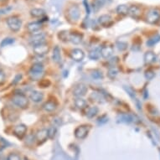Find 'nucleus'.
<instances>
[{
  "instance_id": "f257e3e1",
  "label": "nucleus",
  "mask_w": 160,
  "mask_h": 160,
  "mask_svg": "<svg viewBox=\"0 0 160 160\" xmlns=\"http://www.w3.org/2000/svg\"><path fill=\"white\" fill-rule=\"evenodd\" d=\"M44 74V66L42 64L35 63L31 66L29 75L33 81H38Z\"/></svg>"
},
{
  "instance_id": "f03ea898",
  "label": "nucleus",
  "mask_w": 160,
  "mask_h": 160,
  "mask_svg": "<svg viewBox=\"0 0 160 160\" xmlns=\"http://www.w3.org/2000/svg\"><path fill=\"white\" fill-rule=\"evenodd\" d=\"M12 102L14 105H16L18 108L24 109L26 108L29 105V100L24 94L22 93H16L13 95V98H12Z\"/></svg>"
},
{
  "instance_id": "7ed1b4c3",
  "label": "nucleus",
  "mask_w": 160,
  "mask_h": 160,
  "mask_svg": "<svg viewBox=\"0 0 160 160\" xmlns=\"http://www.w3.org/2000/svg\"><path fill=\"white\" fill-rule=\"evenodd\" d=\"M8 28L13 32L18 31L22 26V20L17 16H11L7 19Z\"/></svg>"
},
{
  "instance_id": "20e7f679",
  "label": "nucleus",
  "mask_w": 160,
  "mask_h": 160,
  "mask_svg": "<svg viewBox=\"0 0 160 160\" xmlns=\"http://www.w3.org/2000/svg\"><path fill=\"white\" fill-rule=\"evenodd\" d=\"M160 19V10L158 8H151L147 13L146 20L148 23L154 24L159 21Z\"/></svg>"
},
{
  "instance_id": "39448f33",
  "label": "nucleus",
  "mask_w": 160,
  "mask_h": 160,
  "mask_svg": "<svg viewBox=\"0 0 160 160\" xmlns=\"http://www.w3.org/2000/svg\"><path fill=\"white\" fill-rule=\"evenodd\" d=\"M29 43L31 44L33 47L44 44V43H45V34L44 33L34 34L29 38Z\"/></svg>"
},
{
  "instance_id": "423d86ee",
  "label": "nucleus",
  "mask_w": 160,
  "mask_h": 160,
  "mask_svg": "<svg viewBox=\"0 0 160 160\" xmlns=\"http://www.w3.org/2000/svg\"><path fill=\"white\" fill-rule=\"evenodd\" d=\"M80 16H81V11L77 6H71L68 9V17L71 21H78Z\"/></svg>"
},
{
  "instance_id": "0eeeda50",
  "label": "nucleus",
  "mask_w": 160,
  "mask_h": 160,
  "mask_svg": "<svg viewBox=\"0 0 160 160\" xmlns=\"http://www.w3.org/2000/svg\"><path fill=\"white\" fill-rule=\"evenodd\" d=\"M87 92V87L85 84L80 83L76 85L73 89V95L76 97H82L86 95Z\"/></svg>"
},
{
  "instance_id": "6e6552de",
  "label": "nucleus",
  "mask_w": 160,
  "mask_h": 160,
  "mask_svg": "<svg viewBox=\"0 0 160 160\" xmlns=\"http://www.w3.org/2000/svg\"><path fill=\"white\" fill-rule=\"evenodd\" d=\"M89 132V128L87 126H80L75 130V136L79 139H83L87 136Z\"/></svg>"
},
{
  "instance_id": "1a4fd4ad",
  "label": "nucleus",
  "mask_w": 160,
  "mask_h": 160,
  "mask_svg": "<svg viewBox=\"0 0 160 160\" xmlns=\"http://www.w3.org/2000/svg\"><path fill=\"white\" fill-rule=\"evenodd\" d=\"M27 132V127L24 124H19L13 128V134L15 135L18 138L22 139L25 136Z\"/></svg>"
},
{
  "instance_id": "9d476101",
  "label": "nucleus",
  "mask_w": 160,
  "mask_h": 160,
  "mask_svg": "<svg viewBox=\"0 0 160 160\" xmlns=\"http://www.w3.org/2000/svg\"><path fill=\"white\" fill-rule=\"evenodd\" d=\"M71 57L75 61L80 62V61H82L84 59L85 53L81 49H74V50H71Z\"/></svg>"
},
{
  "instance_id": "9b49d317",
  "label": "nucleus",
  "mask_w": 160,
  "mask_h": 160,
  "mask_svg": "<svg viewBox=\"0 0 160 160\" xmlns=\"http://www.w3.org/2000/svg\"><path fill=\"white\" fill-rule=\"evenodd\" d=\"M98 23L103 27H109L113 24L112 18L108 14H103L98 18Z\"/></svg>"
},
{
  "instance_id": "f8f14e48",
  "label": "nucleus",
  "mask_w": 160,
  "mask_h": 160,
  "mask_svg": "<svg viewBox=\"0 0 160 160\" xmlns=\"http://www.w3.org/2000/svg\"><path fill=\"white\" fill-rule=\"evenodd\" d=\"M49 138L48 137V130L45 128L40 129L36 132V135H35V138L38 141L39 143H43L45 142L47 138Z\"/></svg>"
},
{
  "instance_id": "ddd939ff",
  "label": "nucleus",
  "mask_w": 160,
  "mask_h": 160,
  "mask_svg": "<svg viewBox=\"0 0 160 160\" xmlns=\"http://www.w3.org/2000/svg\"><path fill=\"white\" fill-rule=\"evenodd\" d=\"M34 51L37 55L41 56V55H45L49 51V46L45 43H44V44H41V45L34 46Z\"/></svg>"
},
{
  "instance_id": "4468645a",
  "label": "nucleus",
  "mask_w": 160,
  "mask_h": 160,
  "mask_svg": "<svg viewBox=\"0 0 160 160\" xmlns=\"http://www.w3.org/2000/svg\"><path fill=\"white\" fill-rule=\"evenodd\" d=\"M42 28V23L39 21H34L29 23L28 25H27V29L29 33L31 34H34L39 30V29Z\"/></svg>"
},
{
  "instance_id": "2eb2a0df",
  "label": "nucleus",
  "mask_w": 160,
  "mask_h": 160,
  "mask_svg": "<svg viewBox=\"0 0 160 160\" xmlns=\"http://www.w3.org/2000/svg\"><path fill=\"white\" fill-rule=\"evenodd\" d=\"M118 122L122 123H130L132 122H133V117L128 113L120 114L118 117Z\"/></svg>"
},
{
  "instance_id": "dca6fc26",
  "label": "nucleus",
  "mask_w": 160,
  "mask_h": 160,
  "mask_svg": "<svg viewBox=\"0 0 160 160\" xmlns=\"http://www.w3.org/2000/svg\"><path fill=\"white\" fill-rule=\"evenodd\" d=\"M100 52H101V55L103 58H109L112 55L113 48L111 45H106L100 50Z\"/></svg>"
},
{
  "instance_id": "f3484780",
  "label": "nucleus",
  "mask_w": 160,
  "mask_h": 160,
  "mask_svg": "<svg viewBox=\"0 0 160 160\" xmlns=\"http://www.w3.org/2000/svg\"><path fill=\"white\" fill-rule=\"evenodd\" d=\"M29 98L34 102H40L44 98V94L42 92H38V91H34L31 92V94L29 96Z\"/></svg>"
},
{
  "instance_id": "a211bd4d",
  "label": "nucleus",
  "mask_w": 160,
  "mask_h": 160,
  "mask_svg": "<svg viewBox=\"0 0 160 160\" xmlns=\"http://www.w3.org/2000/svg\"><path fill=\"white\" fill-rule=\"evenodd\" d=\"M69 41L75 45H78L82 41V35L79 33H72L69 34Z\"/></svg>"
},
{
  "instance_id": "6ab92c4d",
  "label": "nucleus",
  "mask_w": 160,
  "mask_h": 160,
  "mask_svg": "<svg viewBox=\"0 0 160 160\" xmlns=\"http://www.w3.org/2000/svg\"><path fill=\"white\" fill-rule=\"evenodd\" d=\"M128 15L133 18H138L141 15V9L138 6H132L129 8Z\"/></svg>"
},
{
  "instance_id": "aec40b11",
  "label": "nucleus",
  "mask_w": 160,
  "mask_h": 160,
  "mask_svg": "<svg viewBox=\"0 0 160 160\" xmlns=\"http://www.w3.org/2000/svg\"><path fill=\"white\" fill-rule=\"evenodd\" d=\"M43 108L44 110L48 112H52L54 111L57 108V104L55 102H53V101H49L47 102H45L43 106Z\"/></svg>"
},
{
  "instance_id": "412c9836",
  "label": "nucleus",
  "mask_w": 160,
  "mask_h": 160,
  "mask_svg": "<svg viewBox=\"0 0 160 160\" xmlns=\"http://www.w3.org/2000/svg\"><path fill=\"white\" fill-rule=\"evenodd\" d=\"M52 60L55 63H59L61 60V50L58 46H55L53 50L52 53Z\"/></svg>"
},
{
  "instance_id": "4be33fe9",
  "label": "nucleus",
  "mask_w": 160,
  "mask_h": 160,
  "mask_svg": "<svg viewBox=\"0 0 160 160\" xmlns=\"http://www.w3.org/2000/svg\"><path fill=\"white\" fill-rule=\"evenodd\" d=\"M156 59H157V56L152 51H148L144 55V61L148 64H151L152 62H154V61H156Z\"/></svg>"
},
{
  "instance_id": "5701e85b",
  "label": "nucleus",
  "mask_w": 160,
  "mask_h": 160,
  "mask_svg": "<svg viewBox=\"0 0 160 160\" xmlns=\"http://www.w3.org/2000/svg\"><path fill=\"white\" fill-rule=\"evenodd\" d=\"M116 11L120 15H127V14H128L129 7L128 5H126V4H121V5L118 6Z\"/></svg>"
},
{
  "instance_id": "b1692460",
  "label": "nucleus",
  "mask_w": 160,
  "mask_h": 160,
  "mask_svg": "<svg viewBox=\"0 0 160 160\" xmlns=\"http://www.w3.org/2000/svg\"><path fill=\"white\" fill-rule=\"evenodd\" d=\"M30 14L34 18H41L45 14V11L42 8H33L30 11Z\"/></svg>"
},
{
  "instance_id": "393cba45",
  "label": "nucleus",
  "mask_w": 160,
  "mask_h": 160,
  "mask_svg": "<svg viewBox=\"0 0 160 160\" xmlns=\"http://www.w3.org/2000/svg\"><path fill=\"white\" fill-rule=\"evenodd\" d=\"M75 105L79 109H83L87 106V102L86 100H84L82 97H77L75 101Z\"/></svg>"
},
{
  "instance_id": "a878e982",
  "label": "nucleus",
  "mask_w": 160,
  "mask_h": 160,
  "mask_svg": "<svg viewBox=\"0 0 160 160\" xmlns=\"http://www.w3.org/2000/svg\"><path fill=\"white\" fill-rule=\"evenodd\" d=\"M98 112H99L98 108H97V107H91V108H88L87 111V118H94V117H96V116L97 115Z\"/></svg>"
},
{
  "instance_id": "bb28decb",
  "label": "nucleus",
  "mask_w": 160,
  "mask_h": 160,
  "mask_svg": "<svg viewBox=\"0 0 160 160\" xmlns=\"http://www.w3.org/2000/svg\"><path fill=\"white\" fill-rule=\"evenodd\" d=\"M160 41V34H156L154 36L151 37L149 39H148L147 45L148 46H153Z\"/></svg>"
},
{
  "instance_id": "cd10ccee",
  "label": "nucleus",
  "mask_w": 160,
  "mask_h": 160,
  "mask_svg": "<svg viewBox=\"0 0 160 160\" xmlns=\"http://www.w3.org/2000/svg\"><path fill=\"white\" fill-rule=\"evenodd\" d=\"M92 99L95 100L96 102H98L100 103H102L105 102V97H103V95L99 92H93L91 96Z\"/></svg>"
},
{
  "instance_id": "c85d7f7f",
  "label": "nucleus",
  "mask_w": 160,
  "mask_h": 160,
  "mask_svg": "<svg viewBox=\"0 0 160 160\" xmlns=\"http://www.w3.org/2000/svg\"><path fill=\"white\" fill-rule=\"evenodd\" d=\"M100 57H101V52H100V50H98V49H95V50H92L90 51L89 58L91 60L97 61Z\"/></svg>"
},
{
  "instance_id": "c756f323",
  "label": "nucleus",
  "mask_w": 160,
  "mask_h": 160,
  "mask_svg": "<svg viewBox=\"0 0 160 160\" xmlns=\"http://www.w3.org/2000/svg\"><path fill=\"white\" fill-rule=\"evenodd\" d=\"M118 70L117 67H115V66H112V67H111V68L108 70V76L109 78L114 79L116 76H118Z\"/></svg>"
},
{
  "instance_id": "7c9ffc66",
  "label": "nucleus",
  "mask_w": 160,
  "mask_h": 160,
  "mask_svg": "<svg viewBox=\"0 0 160 160\" xmlns=\"http://www.w3.org/2000/svg\"><path fill=\"white\" fill-rule=\"evenodd\" d=\"M14 41L15 40L13 38H5V39L2 40V42L0 44V46L1 47H5V46H8V45H10L12 44H13Z\"/></svg>"
},
{
  "instance_id": "2f4dec72",
  "label": "nucleus",
  "mask_w": 160,
  "mask_h": 160,
  "mask_svg": "<svg viewBox=\"0 0 160 160\" xmlns=\"http://www.w3.org/2000/svg\"><path fill=\"white\" fill-rule=\"evenodd\" d=\"M69 33L66 31H62L59 33V38L63 41H69Z\"/></svg>"
},
{
  "instance_id": "473e14b6",
  "label": "nucleus",
  "mask_w": 160,
  "mask_h": 160,
  "mask_svg": "<svg viewBox=\"0 0 160 160\" xmlns=\"http://www.w3.org/2000/svg\"><path fill=\"white\" fill-rule=\"evenodd\" d=\"M92 77L96 80H100V79H102L103 78V74L102 71H92Z\"/></svg>"
},
{
  "instance_id": "72a5a7b5",
  "label": "nucleus",
  "mask_w": 160,
  "mask_h": 160,
  "mask_svg": "<svg viewBox=\"0 0 160 160\" xmlns=\"http://www.w3.org/2000/svg\"><path fill=\"white\" fill-rule=\"evenodd\" d=\"M104 3H105V0H95V3H93V7L97 10L102 7Z\"/></svg>"
},
{
  "instance_id": "f704fd0d",
  "label": "nucleus",
  "mask_w": 160,
  "mask_h": 160,
  "mask_svg": "<svg viewBox=\"0 0 160 160\" xmlns=\"http://www.w3.org/2000/svg\"><path fill=\"white\" fill-rule=\"evenodd\" d=\"M48 137L50 138H53L54 137H55V133H56V128H55V127H50V128H48Z\"/></svg>"
},
{
  "instance_id": "c9c22d12",
  "label": "nucleus",
  "mask_w": 160,
  "mask_h": 160,
  "mask_svg": "<svg viewBox=\"0 0 160 160\" xmlns=\"http://www.w3.org/2000/svg\"><path fill=\"white\" fill-rule=\"evenodd\" d=\"M7 160H21V158H20V156L18 153L11 152V153L8 154Z\"/></svg>"
},
{
  "instance_id": "e433bc0d",
  "label": "nucleus",
  "mask_w": 160,
  "mask_h": 160,
  "mask_svg": "<svg viewBox=\"0 0 160 160\" xmlns=\"http://www.w3.org/2000/svg\"><path fill=\"white\" fill-rule=\"evenodd\" d=\"M155 73L152 71H151V70H148V71L145 72V77H146V79H148V80H152V79H153Z\"/></svg>"
},
{
  "instance_id": "4c0bfd02",
  "label": "nucleus",
  "mask_w": 160,
  "mask_h": 160,
  "mask_svg": "<svg viewBox=\"0 0 160 160\" xmlns=\"http://www.w3.org/2000/svg\"><path fill=\"white\" fill-rule=\"evenodd\" d=\"M117 47L119 50H125L128 48V44L125 42H118L117 43Z\"/></svg>"
},
{
  "instance_id": "58836bf2",
  "label": "nucleus",
  "mask_w": 160,
  "mask_h": 160,
  "mask_svg": "<svg viewBox=\"0 0 160 160\" xmlns=\"http://www.w3.org/2000/svg\"><path fill=\"white\" fill-rule=\"evenodd\" d=\"M125 89H126V91L127 92H128V93L129 94V96H130V97H132V98H135V100H136L137 101V99H136V95H135V92H134L133 90L132 89L131 87H125Z\"/></svg>"
},
{
  "instance_id": "ea45409f",
  "label": "nucleus",
  "mask_w": 160,
  "mask_h": 160,
  "mask_svg": "<svg viewBox=\"0 0 160 160\" xmlns=\"http://www.w3.org/2000/svg\"><path fill=\"white\" fill-rule=\"evenodd\" d=\"M5 79H6L5 74L3 73L2 71H0V86L4 83V82H5Z\"/></svg>"
},
{
  "instance_id": "a19ab883",
  "label": "nucleus",
  "mask_w": 160,
  "mask_h": 160,
  "mask_svg": "<svg viewBox=\"0 0 160 160\" xmlns=\"http://www.w3.org/2000/svg\"><path fill=\"white\" fill-rule=\"evenodd\" d=\"M11 9V7H8V8H3V9H0V14H3V13H8V11Z\"/></svg>"
},
{
  "instance_id": "79ce46f5",
  "label": "nucleus",
  "mask_w": 160,
  "mask_h": 160,
  "mask_svg": "<svg viewBox=\"0 0 160 160\" xmlns=\"http://www.w3.org/2000/svg\"><path fill=\"white\" fill-rule=\"evenodd\" d=\"M21 78H22V75H18V76H16L14 81L13 82V84H16L17 82H19V80H20Z\"/></svg>"
},
{
  "instance_id": "37998d69",
  "label": "nucleus",
  "mask_w": 160,
  "mask_h": 160,
  "mask_svg": "<svg viewBox=\"0 0 160 160\" xmlns=\"http://www.w3.org/2000/svg\"><path fill=\"white\" fill-rule=\"evenodd\" d=\"M84 4H85V7H86V9H87V13H89L90 8H89V6H88V3H87V0H84Z\"/></svg>"
},
{
  "instance_id": "c03bdc74",
  "label": "nucleus",
  "mask_w": 160,
  "mask_h": 160,
  "mask_svg": "<svg viewBox=\"0 0 160 160\" xmlns=\"http://www.w3.org/2000/svg\"><path fill=\"white\" fill-rule=\"evenodd\" d=\"M2 155H3V147L0 146V159H1V158H2Z\"/></svg>"
},
{
  "instance_id": "a18cd8bd",
  "label": "nucleus",
  "mask_w": 160,
  "mask_h": 160,
  "mask_svg": "<svg viewBox=\"0 0 160 160\" xmlns=\"http://www.w3.org/2000/svg\"><path fill=\"white\" fill-rule=\"evenodd\" d=\"M6 1H8V0H0V2H6Z\"/></svg>"
}]
</instances>
